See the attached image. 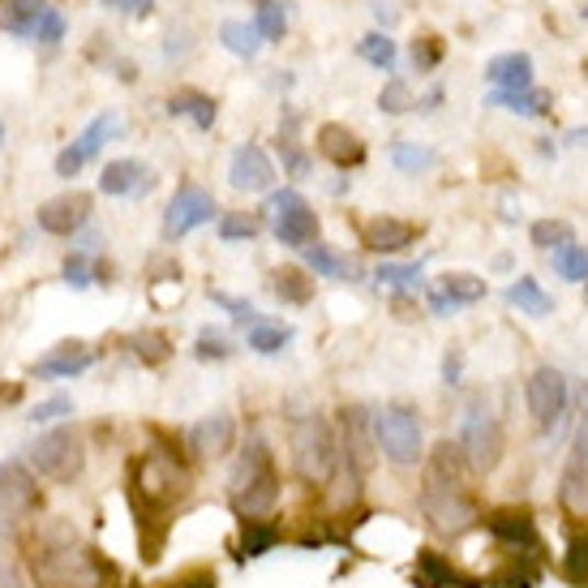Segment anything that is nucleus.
<instances>
[{"instance_id":"b1692460","label":"nucleus","mask_w":588,"mask_h":588,"mask_svg":"<svg viewBox=\"0 0 588 588\" xmlns=\"http://www.w3.org/2000/svg\"><path fill=\"white\" fill-rule=\"evenodd\" d=\"M486 296V280L468 275V271H455V275H442V289L430 296V309L434 314H451L455 305H477Z\"/></svg>"},{"instance_id":"cd10ccee","label":"nucleus","mask_w":588,"mask_h":588,"mask_svg":"<svg viewBox=\"0 0 588 588\" xmlns=\"http://www.w3.org/2000/svg\"><path fill=\"white\" fill-rule=\"evenodd\" d=\"M168 112L172 116H190L197 129H211L215 125V99L202 95V91H177L168 99Z\"/></svg>"},{"instance_id":"4be33fe9","label":"nucleus","mask_w":588,"mask_h":588,"mask_svg":"<svg viewBox=\"0 0 588 588\" xmlns=\"http://www.w3.org/2000/svg\"><path fill=\"white\" fill-rule=\"evenodd\" d=\"M233 442H237V421H233V417H224V412H215V417L197 421L194 430H190V446H194L197 455H206V460L228 455V451H233Z\"/></svg>"},{"instance_id":"79ce46f5","label":"nucleus","mask_w":588,"mask_h":588,"mask_svg":"<svg viewBox=\"0 0 588 588\" xmlns=\"http://www.w3.org/2000/svg\"><path fill=\"white\" fill-rule=\"evenodd\" d=\"M357 52H361V56H365L374 69H392V65H395V39L378 35V31H374V35H365V39L357 44Z\"/></svg>"},{"instance_id":"e433bc0d","label":"nucleus","mask_w":588,"mask_h":588,"mask_svg":"<svg viewBox=\"0 0 588 588\" xmlns=\"http://www.w3.org/2000/svg\"><path fill=\"white\" fill-rule=\"evenodd\" d=\"M253 26H258L262 44H271V39H284V31H289V9H284L280 0H262V4H258V18H253Z\"/></svg>"},{"instance_id":"39448f33","label":"nucleus","mask_w":588,"mask_h":588,"mask_svg":"<svg viewBox=\"0 0 588 588\" xmlns=\"http://www.w3.org/2000/svg\"><path fill=\"white\" fill-rule=\"evenodd\" d=\"M293 464L301 482L309 486H331L336 468H340V446L331 439V426L318 412H305L293 421Z\"/></svg>"},{"instance_id":"dca6fc26","label":"nucleus","mask_w":588,"mask_h":588,"mask_svg":"<svg viewBox=\"0 0 588 588\" xmlns=\"http://www.w3.org/2000/svg\"><path fill=\"white\" fill-rule=\"evenodd\" d=\"M116 129H121V121H116L112 112L95 116V121L82 129V138H78L74 147H65L60 155H56V177H65V181H69V177H78V172H82V163H87V159H95L99 147H103Z\"/></svg>"},{"instance_id":"a211bd4d","label":"nucleus","mask_w":588,"mask_h":588,"mask_svg":"<svg viewBox=\"0 0 588 588\" xmlns=\"http://www.w3.org/2000/svg\"><path fill=\"white\" fill-rule=\"evenodd\" d=\"M91 219V194H60L39 206V228L52 237H74Z\"/></svg>"},{"instance_id":"603ef678","label":"nucleus","mask_w":588,"mask_h":588,"mask_svg":"<svg viewBox=\"0 0 588 588\" xmlns=\"http://www.w3.org/2000/svg\"><path fill=\"white\" fill-rule=\"evenodd\" d=\"M211 301H215V305H224V309H228V314H233V318H237V323H258V309H253V305H249V301H241V296H228V293H211Z\"/></svg>"},{"instance_id":"ddd939ff","label":"nucleus","mask_w":588,"mask_h":588,"mask_svg":"<svg viewBox=\"0 0 588 588\" xmlns=\"http://www.w3.org/2000/svg\"><path fill=\"white\" fill-rule=\"evenodd\" d=\"M340 434H343V464L352 468V473H370L374 468V417L361 408V404H352V408H343L340 412Z\"/></svg>"},{"instance_id":"473e14b6","label":"nucleus","mask_w":588,"mask_h":588,"mask_svg":"<svg viewBox=\"0 0 588 588\" xmlns=\"http://www.w3.org/2000/svg\"><path fill=\"white\" fill-rule=\"evenodd\" d=\"M305 262H309V271H314V275H327V280H348V275H357L348 258H340L336 249L318 246V241H314V246H305Z\"/></svg>"},{"instance_id":"6ab92c4d","label":"nucleus","mask_w":588,"mask_h":588,"mask_svg":"<svg viewBox=\"0 0 588 588\" xmlns=\"http://www.w3.org/2000/svg\"><path fill=\"white\" fill-rule=\"evenodd\" d=\"M91 348L87 343H56L48 357H39L35 365H31V374L35 378H74V374H82V370H91Z\"/></svg>"},{"instance_id":"5701e85b","label":"nucleus","mask_w":588,"mask_h":588,"mask_svg":"<svg viewBox=\"0 0 588 588\" xmlns=\"http://www.w3.org/2000/svg\"><path fill=\"white\" fill-rule=\"evenodd\" d=\"M486 78L498 91H529L533 87V56L529 52H502L486 65Z\"/></svg>"},{"instance_id":"ea45409f","label":"nucleus","mask_w":588,"mask_h":588,"mask_svg":"<svg viewBox=\"0 0 588 588\" xmlns=\"http://www.w3.org/2000/svg\"><path fill=\"white\" fill-rule=\"evenodd\" d=\"M554 271H558L563 280H572V284L588 280V249L576 246V241L563 249H554Z\"/></svg>"},{"instance_id":"58836bf2","label":"nucleus","mask_w":588,"mask_h":588,"mask_svg":"<svg viewBox=\"0 0 588 588\" xmlns=\"http://www.w3.org/2000/svg\"><path fill=\"white\" fill-rule=\"evenodd\" d=\"M563 580L572 588H588V538L567 541V554H563Z\"/></svg>"},{"instance_id":"f03ea898","label":"nucleus","mask_w":588,"mask_h":588,"mask_svg":"<svg viewBox=\"0 0 588 588\" xmlns=\"http://www.w3.org/2000/svg\"><path fill=\"white\" fill-rule=\"evenodd\" d=\"M134 486V507H138V538L147 533L150 524H163L155 516H163L172 502H181L190 494V473L172 451H147L143 460H134L129 473Z\"/></svg>"},{"instance_id":"c85d7f7f","label":"nucleus","mask_w":588,"mask_h":588,"mask_svg":"<svg viewBox=\"0 0 588 588\" xmlns=\"http://www.w3.org/2000/svg\"><path fill=\"white\" fill-rule=\"evenodd\" d=\"M275 541H280V524H271V520H241V550H237V558L241 563L246 558H262Z\"/></svg>"},{"instance_id":"6e6552de","label":"nucleus","mask_w":588,"mask_h":588,"mask_svg":"<svg viewBox=\"0 0 588 588\" xmlns=\"http://www.w3.org/2000/svg\"><path fill=\"white\" fill-rule=\"evenodd\" d=\"M460 446L473 464V473H494L502 464V451H507V439H502V426L494 421L490 412L482 408H468L464 421H460Z\"/></svg>"},{"instance_id":"a878e982","label":"nucleus","mask_w":588,"mask_h":588,"mask_svg":"<svg viewBox=\"0 0 588 588\" xmlns=\"http://www.w3.org/2000/svg\"><path fill=\"white\" fill-rule=\"evenodd\" d=\"M99 190L103 194H138V190H150V177L138 159H112L99 177Z\"/></svg>"},{"instance_id":"4d7b16f0","label":"nucleus","mask_w":588,"mask_h":588,"mask_svg":"<svg viewBox=\"0 0 588 588\" xmlns=\"http://www.w3.org/2000/svg\"><path fill=\"white\" fill-rule=\"evenodd\" d=\"M567 143H572V147H588V129H572Z\"/></svg>"},{"instance_id":"9b49d317","label":"nucleus","mask_w":588,"mask_h":588,"mask_svg":"<svg viewBox=\"0 0 588 588\" xmlns=\"http://www.w3.org/2000/svg\"><path fill=\"white\" fill-rule=\"evenodd\" d=\"M558 507L572 524H588V430L576 434L563 477H558Z\"/></svg>"},{"instance_id":"1a4fd4ad","label":"nucleus","mask_w":588,"mask_h":588,"mask_svg":"<svg viewBox=\"0 0 588 588\" xmlns=\"http://www.w3.org/2000/svg\"><path fill=\"white\" fill-rule=\"evenodd\" d=\"M31 464L48 482H74L87 464V451H82V439L74 430H52L31 446Z\"/></svg>"},{"instance_id":"a18cd8bd","label":"nucleus","mask_w":588,"mask_h":588,"mask_svg":"<svg viewBox=\"0 0 588 588\" xmlns=\"http://www.w3.org/2000/svg\"><path fill=\"white\" fill-rule=\"evenodd\" d=\"M439 60H442V39H439V35H421V39L412 44V65H417V74L439 69Z\"/></svg>"},{"instance_id":"5fc2aeb1","label":"nucleus","mask_w":588,"mask_h":588,"mask_svg":"<svg viewBox=\"0 0 588 588\" xmlns=\"http://www.w3.org/2000/svg\"><path fill=\"white\" fill-rule=\"evenodd\" d=\"M125 13H138V18H147L150 9H155V0H116Z\"/></svg>"},{"instance_id":"20e7f679","label":"nucleus","mask_w":588,"mask_h":588,"mask_svg":"<svg viewBox=\"0 0 588 588\" xmlns=\"http://www.w3.org/2000/svg\"><path fill=\"white\" fill-rule=\"evenodd\" d=\"M31 572L44 588H103L112 580V563L82 545H48L31 558Z\"/></svg>"},{"instance_id":"7ed1b4c3","label":"nucleus","mask_w":588,"mask_h":588,"mask_svg":"<svg viewBox=\"0 0 588 588\" xmlns=\"http://www.w3.org/2000/svg\"><path fill=\"white\" fill-rule=\"evenodd\" d=\"M228 494H233V507L241 520H267L280 502V473H275V455L262 439L246 442L237 468H233V482H228Z\"/></svg>"},{"instance_id":"de8ad7c7","label":"nucleus","mask_w":588,"mask_h":588,"mask_svg":"<svg viewBox=\"0 0 588 588\" xmlns=\"http://www.w3.org/2000/svg\"><path fill=\"white\" fill-rule=\"evenodd\" d=\"M374 280H383V284H392V289H421V267H395V262H383Z\"/></svg>"},{"instance_id":"2f4dec72","label":"nucleus","mask_w":588,"mask_h":588,"mask_svg":"<svg viewBox=\"0 0 588 588\" xmlns=\"http://www.w3.org/2000/svg\"><path fill=\"white\" fill-rule=\"evenodd\" d=\"M219 39H224V48L233 52V56H258L262 48V35H258V26L253 22H237V18H228L224 26H219Z\"/></svg>"},{"instance_id":"bf43d9fd","label":"nucleus","mask_w":588,"mask_h":588,"mask_svg":"<svg viewBox=\"0 0 588 588\" xmlns=\"http://www.w3.org/2000/svg\"><path fill=\"white\" fill-rule=\"evenodd\" d=\"M585 18H588V4H585Z\"/></svg>"},{"instance_id":"bb28decb","label":"nucleus","mask_w":588,"mask_h":588,"mask_svg":"<svg viewBox=\"0 0 588 588\" xmlns=\"http://www.w3.org/2000/svg\"><path fill=\"white\" fill-rule=\"evenodd\" d=\"M48 0H0V26L18 39H31V31L39 26Z\"/></svg>"},{"instance_id":"a19ab883","label":"nucleus","mask_w":588,"mask_h":588,"mask_svg":"<svg viewBox=\"0 0 588 588\" xmlns=\"http://www.w3.org/2000/svg\"><path fill=\"white\" fill-rule=\"evenodd\" d=\"M529 241L538 249H563V246H572V228H567L563 219H538L533 233H529Z\"/></svg>"},{"instance_id":"f704fd0d","label":"nucleus","mask_w":588,"mask_h":588,"mask_svg":"<svg viewBox=\"0 0 588 588\" xmlns=\"http://www.w3.org/2000/svg\"><path fill=\"white\" fill-rule=\"evenodd\" d=\"M271 280H275V296L289 305H305L314 296V280H305V271H296V267H280Z\"/></svg>"},{"instance_id":"393cba45","label":"nucleus","mask_w":588,"mask_h":588,"mask_svg":"<svg viewBox=\"0 0 588 588\" xmlns=\"http://www.w3.org/2000/svg\"><path fill=\"white\" fill-rule=\"evenodd\" d=\"M318 150L336 163V168H357L361 159H365V143L352 134V129H343V125H323L318 129Z\"/></svg>"},{"instance_id":"412c9836","label":"nucleus","mask_w":588,"mask_h":588,"mask_svg":"<svg viewBox=\"0 0 588 588\" xmlns=\"http://www.w3.org/2000/svg\"><path fill=\"white\" fill-rule=\"evenodd\" d=\"M412 585L417 588H482V580L460 576L439 550H417V567H412Z\"/></svg>"},{"instance_id":"423d86ee","label":"nucleus","mask_w":588,"mask_h":588,"mask_svg":"<svg viewBox=\"0 0 588 588\" xmlns=\"http://www.w3.org/2000/svg\"><path fill=\"white\" fill-rule=\"evenodd\" d=\"M374 439L383 446V455L399 464V468H412L426 451H421V421L408 404H387L378 417H374Z\"/></svg>"},{"instance_id":"13d9d810","label":"nucleus","mask_w":588,"mask_h":588,"mask_svg":"<svg viewBox=\"0 0 588 588\" xmlns=\"http://www.w3.org/2000/svg\"><path fill=\"white\" fill-rule=\"evenodd\" d=\"M439 99H442V91H430L426 103H421V112H434V108H439Z\"/></svg>"},{"instance_id":"3c124183","label":"nucleus","mask_w":588,"mask_h":588,"mask_svg":"<svg viewBox=\"0 0 588 588\" xmlns=\"http://www.w3.org/2000/svg\"><path fill=\"white\" fill-rule=\"evenodd\" d=\"M65 284H69V289H87V284H91V258H87V253H74V258L65 262Z\"/></svg>"},{"instance_id":"49530a36","label":"nucleus","mask_w":588,"mask_h":588,"mask_svg":"<svg viewBox=\"0 0 588 588\" xmlns=\"http://www.w3.org/2000/svg\"><path fill=\"white\" fill-rule=\"evenodd\" d=\"M219 237L224 241H253L258 237V219L253 215H224L219 219Z\"/></svg>"},{"instance_id":"09e8293b","label":"nucleus","mask_w":588,"mask_h":588,"mask_svg":"<svg viewBox=\"0 0 588 588\" xmlns=\"http://www.w3.org/2000/svg\"><path fill=\"white\" fill-rule=\"evenodd\" d=\"M69 412H74V399H69V395H52V399L31 408V421L44 426V421H60V417H69Z\"/></svg>"},{"instance_id":"aec40b11","label":"nucleus","mask_w":588,"mask_h":588,"mask_svg":"<svg viewBox=\"0 0 588 588\" xmlns=\"http://www.w3.org/2000/svg\"><path fill=\"white\" fill-rule=\"evenodd\" d=\"M361 241L374 249V253H399L417 241V224L408 219H395V215H378L361 228Z\"/></svg>"},{"instance_id":"7c9ffc66","label":"nucleus","mask_w":588,"mask_h":588,"mask_svg":"<svg viewBox=\"0 0 588 588\" xmlns=\"http://www.w3.org/2000/svg\"><path fill=\"white\" fill-rule=\"evenodd\" d=\"M507 301L520 305V314H533V318H545V314L554 309V301L541 293V284L533 275H520V280L507 289Z\"/></svg>"},{"instance_id":"37998d69","label":"nucleus","mask_w":588,"mask_h":588,"mask_svg":"<svg viewBox=\"0 0 588 588\" xmlns=\"http://www.w3.org/2000/svg\"><path fill=\"white\" fill-rule=\"evenodd\" d=\"M378 108H383L387 116H404V112L412 108V91H408V82H404V78H392V82L378 91Z\"/></svg>"},{"instance_id":"2eb2a0df","label":"nucleus","mask_w":588,"mask_h":588,"mask_svg":"<svg viewBox=\"0 0 588 588\" xmlns=\"http://www.w3.org/2000/svg\"><path fill=\"white\" fill-rule=\"evenodd\" d=\"M486 529L494 533V541H502L516 554H541L538 524H533L529 507H498V511L486 516Z\"/></svg>"},{"instance_id":"0eeeda50","label":"nucleus","mask_w":588,"mask_h":588,"mask_svg":"<svg viewBox=\"0 0 588 588\" xmlns=\"http://www.w3.org/2000/svg\"><path fill=\"white\" fill-rule=\"evenodd\" d=\"M262 211L271 215V228H275L280 246H293V249L314 246V237H318V215L309 211V202L296 194V190H280V194H271Z\"/></svg>"},{"instance_id":"c9c22d12","label":"nucleus","mask_w":588,"mask_h":588,"mask_svg":"<svg viewBox=\"0 0 588 588\" xmlns=\"http://www.w3.org/2000/svg\"><path fill=\"white\" fill-rule=\"evenodd\" d=\"M392 163L399 172H412V177H417V172H430V168L439 163V155L430 147H417V143H404V138H399L392 147Z\"/></svg>"},{"instance_id":"864d4df0","label":"nucleus","mask_w":588,"mask_h":588,"mask_svg":"<svg viewBox=\"0 0 588 588\" xmlns=\"http://www.w3.org/2000/svg\"><path fill=\"white\" fill-rule=\"evenodd\" d=\"M442 378H446V383H460V352H446V361H442Z\"/></svg>"},{"instance_id":"4c0bfd02","label":"nucleus","mask_w":588,"mask_h":588,"mask_svg":"<svg viewBox=\"0 0 588 588\" xmlns=\"http://www.w3.org/2000/svg\"><path fill=\"white\" fill-rule=\"evenodd\" d=\"M129 348H134V357H138L143 365H163V361L172 357V340H168L163 331H138V336L129 340Z\"/></svg>"},{"instance_id":"f257e3e1","label":"nucleus","mask_w":588,"mask_h":588,"mask_svg":"<svg viewBox=\"0 0 588 588\" xmlns=\"http://www.w3.org/2000/svg\"><path fill=\"white\" fill-rule=\"evenodd\" d=\"M473 464L460 442H439L426 460V482H421V511L430 529L442 538H460L482 520V502L468 486Z\"/></svg>"},{"instance_id":"4468645a","label":"nucleus","mask_w":588,"mask_h":588,"mask_svg":"<svg viewBox=\"0 0 588 588\" xmlns=\"http://www.w3.org/2000/svg\"><path fill=\"white\" fill-rule=\"evenodd\" d=\"M211 215H215V197L197 190V185H181L177 197L168 202V211H163V237L177 241V237L194 233L202 224H211Z\"/></svg>"},{"instance_id":"f8f14e48","label":"nucleus","mask_w":588,"mask_h":588,"mask_svg":"<svg viewBox=\"0 0 588 588\" xmlns=\"http://www.w3.org/2000/svg\"><path fill=\"white\" fill-rule=\"evenodd\" d=\"M39 507H44V494L35 486V477L18 460H4L0 464V516L4 520H26Z\"/></svg>"},{"instance_id":"f3484780","label":"nucleus","mask_w":588,"mask_h":588,"mask_svg":"<svg viewBox=\"0 0 588 588\" xmlns=\"http://www.w3.org/2000/svg\"><path fill=\"white\" fill-rule=\"evenodd\" d=\"M228 181H233V190H241V194H262V190H271L275 168H271L267 150L253 147V143L237 147L233 163H228Z\"/></svg>"},{"instance_id":"c756f323","label":"nucleus","mask_w":588,"mask_h":588,"mask_svg":"<svg viewBox=\"0 0 588 588\" xmlns=\"http://www.w3.org/2000/svg\"><path fill=\"white\" fill-rule=\"evenodd\" d=\"M494 103L507 108V112H516V116H545L550 103H554V95L541 91V87H529V91H498Z\"/></svg>"},{"instance_id":"8fccbe9b","label":"nucleus","mask_w":588,"mask_h":588,"mask_svg":"<svg viewBox=\"0 0 588 588\" xmlns=\"http://www.w3.org/2000/svg\"><path fill=\"white\" fill-rule=\"evenodd\" d=\"M228 352H233V343L224 340L219 331H202V336H197V343H194L197 361H224Z\"/></svg>"},{"instance_id":"9d476101","label":"nucleus","mask_w":588,"mask_h":588,"mask_svg":"<svg viewBox=\"0 0 588 588\" xmlns=\"http://www.w3.org/2000/svg\"><path fill=\"white\" fill-rule=\"evenodd\" d=\"M524 399H529V412H533L538 430L554 434V426H558L563 412H567V399H572V395H567L563 370H554V365L533 370V378H529V387H524Z\"/></svg>"},{"instance_id":"72a5a7b5","label":"nucleus","mask_w":588,"mask_h":588,"mask_svg":"<svg viewBox=\"0 0 588 588\" xmlns=\"http://www.w3.org/2000/svg\"><path fill=\"white\" fill-rule=\"evenodd\" d=\"M293 340V331L289 327H280V323H249V336H246V343L253 348V352H262V357H275L284 343Z\"/></svg>"},{"instance_id":"c03bdc74","label":"nucleus","mask_w":588,"mask_h":588,"mask_svg":"<svg viewBox=\"0 0 588 588\" xmlns=\"http://www.w3.org/2000/svg\"><path fill=\"white\" fill-rule=\"evenodd\" d=\"M65 31H69L65 13L48 4V9H44V18H39V26L31 31V44H60V39H65Z\"/></svg>"},{"instance_id":"6e6d98bb","label":"nucleus","mask_w":588,"mask_h":588,"mask_svg":"<svg viewBox=\"0 0 588 588\" xmlns=\"http://www.w3.org/2000/svg\"><path fill=\"white\" fill-rule=\"evenodd\" d=\"M0 588H22L18 585V572H13V567H0Z\"/></svg>"}]
</instances>
